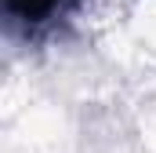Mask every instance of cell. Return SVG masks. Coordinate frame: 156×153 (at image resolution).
<instances>
[{
    "label": "cell",
    "mask_w": 156,
    "mask_h": 153,
    "mask_svg": "<svg viewBox=\"0 0 156 153\" xmlns=\"http://www.w3.org/2000/svg\"><path fill=\"white\" fill-rule=\"evenodd\" d=\"M4 4H7L11 15H18V18H26V22H40V18H47L62 0H4Z\"/></svg>",
    "instance_id": "cell-1"
}]
</instances>
